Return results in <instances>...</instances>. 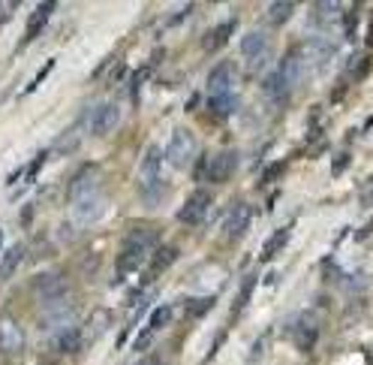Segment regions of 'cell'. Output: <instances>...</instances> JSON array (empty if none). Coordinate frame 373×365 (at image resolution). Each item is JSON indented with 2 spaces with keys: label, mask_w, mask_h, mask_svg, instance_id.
Instances as JSON below:
<instances>
[{
  "label": "cell",
  "mask_w": 373,
  "mask_h": 365,
  "mask_svg": "<svg viewBox=\"0 0 373 365\" xmlns=\"http://www.w3.org/2000/svg\"><path fill=\"white\" fill-rule=\"evenodd\" d=\"M196 151H199V142H196V136H193V130L175 127L169 145H166V160H169V166H175V169H187L190 160L196 157Z\"/></svg>",
  "instance_id": "cell-1"
},
{
  "label": "cell",
  "mask_w": 373,
  "mask_h": 365,
  "mask_svg": "<svg viewBox=\"0 0 373 365\" xmlns=\"http://www.w3.org/2000/svg\"><path fill=\"white\" fill-rule=\"evenodd\" d=\"M85 115H87V133L91 136H109L114 127H118L121 109H118V103H112V100H102V103L87 109Z\"/></svg>",
  "instance_id": "cell-2"
},
{
  "label": "cell",
  "mask_w": 373,
  "mask_h": 365,
  "mask_svg": "<svg viewBox=\"0 0 373 365\" xmlns=\"http://www.w3.org/2000/svg\"><path fill=\"white\" fill-rule=\"evenodd\" d=\"M102 215H106V199H102L99 191L91 194V196L75 199V203H72V218H75V223H82V226L97 223Z\"/></svg>",
  "instance_id": "cell-3"
},
{
  "label": "cell",
  "mask_w": 373,
  "mask_h": 365,
  "mask_svg": "<svg viewBox=\"0 0 373 365\" xmlns=\"http://www.w3.org/2000/svg\"><path fill=\"white\" fill-rule=\"evenodd\" d=\"M238 82V70L232 60H223V64H217L211 73H208V94L217 97V94H232V88Z\"/></svg>",
  "instance_id": "cell-4"
},
{
  "label": "cell",
  "mask_w": 373,
  "mask_h": 365,
  "mask_svg": "<svg viewBox=\"0 0 373 365\" xmlns=\"http://www.w3.org/2000/svg\"><path fill=\"white\" fill-rule=\"evenodd\" d=\"M31 284H33V293L40 299H45V305H48V302H55V299L67 296V284H63L60 272H43V275H36Z\"/></svg>",
  "instance_id": "cell-5"
},
{
  "label": "cell",
  "mask_w": 373,
  "mask_h": 365,
  "mask_svg": "<svg viewBox=\"0 0 373 365\" xmlns=\"http://www.w3.org/2000/svg\"><path fill=\"white\" fill-rule=\"evenodd\" d=\"M160 169H163V151L157 145H151L141 157V169H139V181H141V191H151V187L163 184L160 181Z\"/></svg>",
  "instance_id": "cell-6"
},
{
  "label": "cell",
  "mask_w": 373,
  "mask_h": 365,
  "mask_svg": "<svg viewBox=\"0 0 373 365\" xmlns=\"http://www.w3.org/2000/svg\"><path fill=\"white\" fill-rule=\"evenodd\" d=\"M298 55L304 60V67H325L334 58V43L331 40H307L298 48Z\"/></svg>",
  "instance_id": "cell-7"
},
{
  "label": "cell",
  "mask_w": 373,
  "mask_h": 365,
  "mask_svg": "<svg viewBox=\"0 0 373 365\" xmlns=\"http://www.w3.org/2000/svg\"><path fill=\"white\" fill-rule=\"evenodd\" d=\"M250 221H253V208L244 206V203H238V206H232V208L226 211V218H223V233H226L229 238H241L244 233L250 230Z\"/></svg>",
  "instance_id": "cell-8"
},
{
  "label": "cell",
  "mask_w": 373,
  "mask_h": 365,
  "mask_svg": "<svg viewBox=\"0 0 373 365\" xmlns=\"http://www.w3.org/2000/svg\"><path fill=\"white\" fill-rule=\"evenodd\" d=\"M211 208V194L208 191H196V194H190V199L181 206V211H178V221L181 223H202L205 218V211Z\"/></svg>",
  "instance_id": "cell-9"
},
{
  "label": "cell",
  "mask_w": 373,
  "mask_h": 365,
  "mask_svg": "<svg viewBox=\"0 0 373 365\" xmlns=\"http://www.w3.org/2000/svg\"><path fill=\"white\" fill-rule=\"evenodd\" d=\"M235 169H238V151H220V154L214 157V163H208V179L211 181H229L235 175Z\"/></svg>",
  "instance_id": "cell-10"
},
{
  "label": "cell",
  "mask_w": 373,
  "mask_h": 365,
  "mask_svg": "<svg viewBox=\"0 0 373 365\" xmlns=\"http://www.w3.org/2000/svg\"><path fill=\"white\" fill-rule=\"evenodd\" d=\"M319 338V323L313 314H301L298 323H295V332H292V342L298 344V350H310Z\"/></svg>",
  "instance_id": "cell-11"
},
{
  "label": "cell",
  "mask_w": 373,
  "mask_h": 365,
  "mask_svg": "<svg viewBox=\"0 0 373 365\" xmlns=\"http://www.w3.org/2000/svg\"><path fill=\"white\" fill-rule=\"evenodd\" d=\"M21 347H24L21 326L12 317H4L0 320V350H4V354H21Z\"/></svg>",
  "instance_id": "cell-12"
},
{
  "label": "cell",
  "mask_w": 373,
  "mask_h": 365,
  "mask_svg": "<svg viewBox=\"0 0 373 365\" xmlns=\"http://www.w3.org/2000/svg\"><path fill=\"white\" fill-rule=\"evenodd\" d=\"M75 314V302L72 296H63V299H55L45 305V314H43V326H60L67 323L70 317Z\"/></svg>",
  "instance_id": "cell-13"
},
{
  "label": "cell",
  "mask_w": 373,
  "mask_h": 365,
  "mask_svg": "<svg viewBox=\"0 0 373 365\" xmlns=\"http://www.w3.org/2000/svg\"><path fill=\"white\" fill-rule=\"evenodd\" d=\"M82 344H85V335H82L79 326H63V329H58V335H55V347L63 356L79 354Z\"/></svg>",
  "instance_id": "cell-14"
},
{
  "label": "cell",
  "mask_w": 373,
  "mask_h": 365,
  "mask_svg": "<svg viewBox=\"0 0 373 365\" xmlns=\"http://www.w3.org/2000/svg\"><path fill=\"white\" fill-rule=\"evenodd\" d=\"M87 130V115H82L79 121L72 124V127H67L60 136H58V142H55V151L58 154H70V151H75L82 145V133Z\"/></svg>",
  "instance_id": "cell-15"
},
{
  "label": "cell",
  "mask_w": 373,
  "mask_h": 365,
  "mask_svg": "<svg viewBox=\"0 0 373 365\" xmlns=\"http://www.w3.org/2000/svg\"><path fill=\"white\" fill-rule=\"evenodd\" d=\"M241 55L250 58V64H253V60H262L268 55V36L262 31H250L241 40Z\"/></svg>",
  "instance_id": "cell-16"
},
{
  "label": "cell",
  "mask_w": 373,
  "mask_h": 365,
  "mask_svg": "<svg viewBox=\"0 0 373 365\" xmlns=\"http://www.w3.org/2000/svg\"><path fill=\"white\" fill-rule=\"evenodd\" d=\"M145 260H148V250L133 248V245H124L121 257H118V275H130V272H136Z\"/></svg>",
  "instance_id": "cell-17"
},
{
  "label": "cell",
  "mask_w": 373,
  "mask_h": 365,
  "mask_svg": "<svg viewBox=\"0 0 373 365\" xmlns=\"http://www.w3.org/2000/svg\"><path fill=\"white\" fill-rule=\"evenodd\" d=\"M24 250H28V248H24L21 242H16V245H12V248L6 250V254H4V260H0V281H6L9 275L21 266V260H24Z\"/></svg>",
  "instance_id": "cell-18"
},
{
  "label": "cell",
  "mask_w": 373,
  "mask_h": 365,
  "mask_svg": "<svg viewBox=\"0 0 373 365\" xmlns=\"http://www.w3.org/2000/svg\"><path fill=\"white\" fill-rule=\"evenodd\" d=\"M235 31V21H223V24H217V28L205 36V52H217V48H223L226 40L232 36Z\"/></svg>",
  "instance_id": "cell-19"
},
{
  "label": "cell",
  "mask_w": 373,
  "mask_h": 365,
  "mask_svg": "<svg viewBox=\"0 0 373 365\" xmlns=\"http://www.w3.org/2000/svg\"><path fill=\"white\" fill-rule=\"evenodd\" d=\"M153 242H157V233H153L151 226H130V233H126V245H133V248L151 250Z\"/></svg>",
  "instance_id": "cell-20"
},
{
  "label": "cell",
  "mask_w": 373,
  "mask_h": 365,
  "mask_svg": "<svg viewBox=\"0 0 373 365\" xmlns=\"http://www.w3.org/2000/svg\"><path fill=\"white\" fill-rule=\"evenodd\" d=\"M289 226H283V230H277L271 238H268V242L262 245V263H271L277 254H280V250H283V245H286L289 242Z\"/></svg>",
  "instance_id": "cell-21"
},
{
  "label": "cell",
  "mask_w": 373,
  "mask_h": 365,
  "mask_svg": "<svg viewBox=\"0 0 373 365\" xmlns=\"http://www.w3.org/2000/svg\"><path fill=\"white\" fill-rule=\"evenodd\" d=\"M208 106H211L214 115H232V112L238 109V97H235V91L232 94H217V97L208 100Z\"/></svg>",
  "instance_id": "cell-22"
},
{
  "label": "cell",
  "mask_w": 373,
  "mask_h": 365,
  "mask_svg": "<svg viewBox=\"0 0 373 365\" xmlns=\"http://www.w3.org/2000/svg\"><path fill=\"white\" fill-rule=\"evenodd\" d=\"M292 16H295V4H289V0H277V4L268 6V21L271 24H286Z\"/></svg>",
  "instance_id": "cell-23"
},
{
  "label": "cell",
  "mask_w": 373,
  "mask_h": 365,
  "mask_svg": "<svg viewBox=\"0 0 373 365\" xmlns=\"http://www.w3.org/2000/svg\"><path fill=\"white\" fill-rule=\"evenodd\" d=\"M178 260V248L175 245H160L157 254H153V272H166Z\"/></svg>",
  "instance_id": "cell-24"
},
{
  "label": "cell",
  "mask_w": 373,
  "mask_h": 365,
  "mask_svg": "<svg viewBox=\"0 0 373 365\" xmlns=\"http://www.w3.org/2000/svg\"><path fill=\"white\" fill-rule=\"evenodd\" d=\"M340 4H313V21L316 24H328V21H334V18H337L340 16Z\"/></svg>",
  "instance_id": "cell-25"
},
{
  "label": "cell",
  "mask_w": 373,
  "mask_h": 365,
  "mask_svg": "<svg viewBox=\"0 0 373 365\" xmlns=\"http://www.w3.org/2000/svg\"><path fill=\"white\" fill-rule=\"evenodd\" d=\"M169 320H172V305H157V308H153V314H151L148 326H151L153 332H157V329H163V326L169 323Z\"/></svg>",
  "instance_id": "cell-26"
},
{
  "label": "cell",
  "mask_w": 373,
  "mask_h": 365,
  "mask_svg": "<svg viewBox=\"0 0 373 365\" xmlns=\"http://www.w3.org/2000/svg\"><path fill=\"white\" fill-rule=\"evenodd\" d=\"M102 326H109V311L97 308V311L91 314V326H87V332H91V338H97V335L102 332Z\"/></svg>",
  "instance_id": "cell-27"
},
{
  "label": "cell",
  "mask_w": 373,
  "mask_h": 365,
  "mask_svg": "<svg viewBox=\"0 0 373 365\" xmlns=\"http://www.w3.org/2000/svg\"><path fill=\"white\" fill-rule=\"evenodd\" d=\"M190 314H193V317H205V314H208L211 311V305H214V296H205V299H193L190 302Z\"/></svg>",
  "instance_id": "cell-28"
},
{
  "label": "cell",
  "mask_w": 373,
  "mask_h": 365,
  "mask_svg": "<svg viewBox=\"0 0 373 365\" xmlns=\"http://www.w3.org/2000/svg\"><path fill=\"white\" fill-rule=\"evenodd\" d=\"M253 284H256V278H253V275H250V278L241 284V293H238V299H235V311H241L244 305H247V299L253 296Z\"/></svg>",
  "instance_id": "cell-29"
},
{
  "label": "cell",
  "mask_w": 373,
  "mask_h": 365,
  "mask_svg": "<svg viewBox=\"0 0 373 365\" xmlns=\"http://www.w3.org/2000/svg\"><path fill=\"white\" fill-rule=\"evenodd\" d=\"M51 67H55V60H48V64H45L43 70H40V75H36V79H33V82L28 85V94H33V91H36V88H40V85H43V79H45V75L51 73Z\"/></svg>",
  "instance_id": "cell-30"
},
{
  "label": "cell",
  "mask_w": 373,
  "mask_h": 365,
  "mask_svg": "<svg viewBox=\"0 0 373 365\" xmlns=\"http://www.w3.org/2000/svg\"><path fill=\"white\" fill-rule=\"evenodd\" d=\"M151 338H153V329L148 326V329H141V335L136 338V344H133V347H136V350H145V347L151 344Z\"/></svg>",
  "instance_id": "cell-31"
},
{
  "label": "cell",
  "mask_w": 373,
  "mask_h": 365,
  "mask_svg": "<svg viewBox=\"0 0 373 365\" xmlns=\"http://www.w3.org/2000/svg\"><path fill=\"white\" fill-rule=\"evenodd\" d=\"M343 166H350V154H340L337 160H334V175H340Z\"/></svg>",
  "instance_id": "cell-32"
},
{
  "label": "cell",
  "mask_w": 373,
  "mask_h": 365,
  "mask_svg": "<svg viewBox=\"0 0 373 365\" xmlns=\"http://www.w3.org/2000/svg\"><path fill=\"white\" fill-rule=\"evenodd\" d=\"M43 160H45V154H40V157H36V160L31 163V169H28V175H31V179H33L36 172H40V166H43Z\"/></svg>",
  "instance_id": "cell-33"
},
{
  "label": "cell",
  "mask_w": 373,
  "mask_h": 365,
  "mask_svg": "<svg viewBox=\"0 0 373 365\" xmlns=\"http://www.w3.org/2000/svg\"><path fill=\"white\" fill-rule=\"evenodd\" d=\"M364 196H367V199H373V179L367 181V191H364Z\"/></svg>",
  "instance_id": "cell-34"
},
{
  "label": "cell",
  "mask_w": 373,
  "mask_h": 365,
  "mask_svg": "<svg viewBox=\"0 0 373 365\" xmlns=\"http://www.w3.org/2000/svg\"><path fill=\"white\" fill-rule=\"evenodd\" d=\"M136 365H160L157 359H141V362H136Z\"/></svg>",
  "instance_id": "cell-35"
},
{
  "label": "cell",
  "mask_w": 373,
  "mask_h": 365,
  "mask_svg": "<svg viewBox=\"0 0 373 365\" xmlns=\"http://www.w3.org/2000/svg\"><path fill=\"white\" fill-rule=\"evenodd\" d=\"M0 245H4V230H0Z\"/></svg>",
  "instance_id": "cell-36"
}]
</instances>
